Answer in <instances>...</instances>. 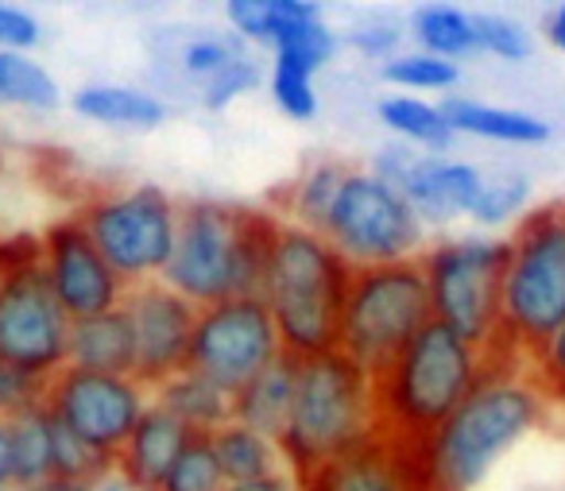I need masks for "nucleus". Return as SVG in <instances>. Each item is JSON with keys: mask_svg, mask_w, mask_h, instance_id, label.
<instances>
[{"mask_svg": "<svg viewBox=\"0 0 565 491\" xmlns=\"http://www.w3.org/2000/svg\"><path fill=\"white\" fill-rule=\"evenodd\" d=\"M125 310L136 329V380L143 387H159L171 375L186 372L198 306L186 302L171 282L151 279L128 287Z\"/></svg>", "mask_w": 565, "mask_h": 491, "instance_id": "15", "label": "nucleus"}, {"mask_svg": "<svg viewBox=\"0 0 565 491\" xmlns=\"http://www.w3.org/2000/svg\"><path fill=\"white\" fill-rule=\"evenodd\" d=\"M0 491H17L12 483V457H9V421L0 418Z\"/></svg>", "mask_w": 565, "mask_h": 491, "instance_id": "43", "label": "nucleus"}, {"mask_svg": "<svg viewBox=\"0 0 565 491\" xmlns=\"http://www.w3.org/2000/svg\"><path fill=\"white\" fill-rule=\"evenodd\" d=\"M225 488L228 480L221 472L217 457H213L210 437H198L179 457V465L167 472V480L159 483V491H225Z\"/></svg>", "mask_w": 565, "mask_h": 491, "instance_id": "34", "label": "nucleus"}, {"mask_svg": "<svg viewBox=\"0 0 565 491\" xmlns=\"http://www.w3.org/2000/svg\"><path fill=\"white\" fill-rule=\"evenodd\" d=\"M225 491H302L299 476L291 468H282L275 476H264V480H244V483H228Z\"/></svg>", "mask_w": 565, "mask_h": 491, "instance_id": "42", "label": "nucleus"}, {"mask_svg": "<svg viewBox=\"0 0 565 491\" xmlns=\"http://www.w3.org/2000/svg\"><path fill=\"white\" fill-rule=\"evenodd\" d=\"M492 360V352L469 344L441 321H430L376 375L384 434L403 445H423L477 391Z\"/></svg>", "mask_w": 565, "mask_h": 491, "instance_id": "4", "label": "nucleus"}, {"mask_svg": "<svg viewBox=\"0 0 565 491\" xmlns=\"http://www.w3.org/2000/svg\"><path fill=\"white\" fill-rule=\"evenodd\" d=\"M89 491H140V488H132V483H128L125 476L113 472L109 480H102V483H97V488H89Z\"/></svg>", "mask_w": 565, "mask_h": 491, "instance_id": "46", "label": "nucleus"}, {"mask_svg": "<svg viewBox=\"0 0 565 491\" xmlns=\"http://www.w3.org/2000/svg\"><path fill=\"white\" fill-rule=\"evenodd\" d=\"M0 167H4V156H0Z\"/></svg>", "mask_w": 565, "mask_h": 491, "instance_id": "47", "label": "nucleus"}, {"mask_svg": "<svg viewBox=\"0 0 565 491\" xmlns=\"http://www.w3.org/2000/svg\"><path fill=\"white\" fill-rule=\"evenodd\" d=\"M282 356L287 352H282L279 329H275L259 295L225 298V302L198 310L190 367L213 380L228 395L248 387L259 372H267Z\"/></svg>", "mask_w": 565, "mask_h": 491, "instance_id": "12", "label": "nucleus"}, {"mask_svg": "<svg viewBox=\"0 0 565 491\" xmlns=\"http://www.w3.org/2000/svg\"><path fill=\"white\" fill-rule=\"evenodd\" d=\"M279 225V213L259 205L190 198L182 202L179 241L163 282H171L198 310L225 298L259 295Z\"/></svg>", "mask_w": 565, "mask_h": 491, "instance_id": "2", "label": "nucleus"}, {"mask_svg": "<svg viewBox=\"0 0 565 491\" xmlns=\"http://www.w3.org/2000/svg\"><path fill=\"white\" fill-rule=\"evenodd\" d=\"M531 179L523 171H495L484 174V186L477 194V205H472L469 217L477 221L480 228H503L511 221L526 217V205H531Z\"/></svg>", "mask_w": 565, "mask_h": 491, "instance_id": "31", "label": "nucleus"}, {"mask_svg": "<svg viewBox=\"0 0 565 491\" xmlns=\"http://www.w3.org/2000/svg\"><path fill=\"white\" fill-rule=\"evenodd\" d=\"M418 264H423L426 287H430L434 321L454 329L477 349L500 356L508 236H446L438 244H426Z\"/></svg>", "mask_w": 565, "mask_h": 491, "instance_id": "7", "label": "nucleus"}, {"mask_svg": "<svg viewBox=\"0 0 565 491\" xmlns=\"http://www.w3.org/2000/svg\"><path fill=\"white\" fill-rule=\"evenodd\" d=\"M66 364L105 375H136V329L125 306L102 318L74 321Z\"/></svg>", "mask_w": 565, "mask_h": 491, "instance_id": "21", "label": "nucleus"}, {"mask_svg": "<svg viewBox=\"0 0 565 491\" xmlns=\"http://www.w3.org/2000/svg\"><path fill=\"white\" fill-rule=\"evenodd\" d=\"M295 387H299V360H275L267 372H259L248 387H241L233 395V421L279 441V434L287 429V418H291Z\"/></svg>", "mask_w": 565, "mask_h": 491, "instance_id": "23", "label": "nucleus"}, {"mask_svg": "<svg viewBox=\"0 0 565 491\" xmlns=\"http://www.w3.org/2000/svg\"><path fill=\"white\" fill-rule=\"evenodd\" d=\"M198 437L182 426L174 414H167L163 406L151 403L148 414L140 418V426L132 429L128 445L117 457V476H125L132 488L140 491H159V483L167 480L182 452L194 445Z\"/></svg>", "mask_w": 565, "mask_h": 491, "instance_id": "19", "label": "nucleus"}, {"mask_svg": "<svg viewBox=\"0 0 565 491\" xmlns=\"http://www.w3.org/2000/svg\"><path fill=\"white\" fill-rule=\"evenodd\" d=\"M71 329L74 321L51 290L43 259L12 267L0 287V360L47 383L66 367Z\"/></svg>", "mask_w": 565, "mask_h": 491, "instance_id": "13", "label": "nucleus"}, {"mask_svg": "<svg viewBox=\"0 0 565 491\" xmlns=\"http://www.w3.org/2000/svg\"><path fill=\"white\" fill-rule=\"evenodd\" d=\"M40 256V236L35 233H12V236H0V287L9 279L12 267L28 264V259Z\"/></svg>", "mask_w": 565, "mask_h": 491, "instance_id": "41", "label": "nucleus"}, {"mask_svg": "<svg viewBox=\"0 0 565 491\" xmlns=\"http://www.w3.org/2000/svg\"><path fill=\"white\" fill-rule=\"evenodd\" d=\"M302 491H423L415 445L380 434L369 445L299 476Z\"/></svg>", "mask_w": 565, "mask_h": 491, "instance_id": "16", "label": "nucleus"}, {"mask_svg": "<svg viewBox=\"0 0 565 491\" xmlns=\"http://www.w3.org/2000/svg\"><path fill=\"white\" fill-rule=\"evenodd\" d=\"M159 74L171 78L182 94L198 102L205 86L225 71L228 63L248 51V43L233 32H213V28H174L159 43Z\"/></svg>", "mask_w": 565, "mask_h": 491, "instance_id": "18", "label": "nucleus"}, {"mask_svg": "<svg viewBox=\"0 0 565 491\" xmlns=\"http://www.w3.org/2000/svg\"><path fill=\"white\" fill-rule=\"evenodd\" d=\"M267 89H271V102L279 105L282 117L291 120H315L318 117V89L315 74L302 71V66L287 63V58H275L271 74H267Z\"/></svg>", "mask_w": 565, "mask_h": 491, "instance_id": "33", "label": "nucleus"}, {"mask_svg": "<svg viewBox=\"0 0 565 491\" xmlns=\"http://www.w3.org/2000/svg\"><path fill=\"white\" fill-rule=\"evenodd\" d=\"M411 35H415L418 51L438 58L477 55V12L461 9V4H418L411 17Z\"/></svg>", "mask_w": 565, "mask_h": 491, "instance_id": "29", "label": "nucleus"}, {"mask_svg": "<svg viewBox=\"0 0 565 491\" xmlns=\"http://www.w3.org/2000/svg\"><path fill=\"white\" fill-rule=\"evenodd\" d=\"M565 325V202L531 210L508 236L500 356L531 360Z\"/></svg>", "mask_w": 565, "mask_h": 491, "instance_id": "6", "label": "nucleus"}, {"mask_svg": "<svg viewBox=\"0 0 565 491\" xmlns=\"http://www.w3.org/2000/svg\"><path fill=\"white\" fill-rule=\"evenodd\" d=\"M434 321L430 287L418 259L353 271L349 302L341 313L338 352L356 367L380 375Z\"/></svg>", "mask_w": 565, "mask_h": 491, "instance_id": "8", "label": "nucleus"}, {"mask_svg": "<svg viewBox=\"0 0 565 491\" xmlns=\"http://www.w3.org/2000/svg\"><path fill=\"white\" fill-rule=\"evenodd\" d=\"M376 117L387 132L399 136V140L411 143V148L426 151V156H446L449 143L457 140L446 113H441V102H426V97H415V94L380 97Z\"/></svg>", "mask_w": 565, "mask_h": 491, "instance_id": "26", "label": "nucleus"}, {"mask_svg": "<svg viewBox=\"0 0 565 491\" xmlns=\"http://www.w3.org/2000/svg\"><path fill=\"white\" fill-rule=\"evenodd\" d=\"M546 406L550 398L523 360L495 356L477 391L415 445L423 491H477L492 468L542 426Z\"/></svg>", "mask_w": 565, "mask_h": 491, "instance_id": "1", "label": "nucleus"}, {"mask_svg": "<svg viewBox=\"0 0 565 491\" xmlns=\"http://www.w3.org/2000/svg\"><path fill=\"white\" fill-rule=\"evenodd\" d=\"M345 43L353 51H361L364 58H380V63H392L403 47V28L392 24L384 17H369L345 35Z\"/></svg>", "mask_w": 565, "mask_h": 491, "instance_id": "38", "label": "nucleus"}, {"mask_svg": "<svg viewBox=\"0 0 565 491\" xmlns=\"http://www.w3.org/2000/svg\"><path fill=\"white\" fill-rule=\"evenodd\" d=\"M9 457L17 488L55 480V418L43 403L9 418Z\"/></svg>", "mask_w": 565, "mask_h": 491, "instance_id": "27", "label": "nucleus"}, {"mask_svg": "<svg viewBox=\"0 0 565 491\" xmlns=\"http://www.w3.org/2000/svg\"><path fill=\"white\" fill-rule=\"evenodd\" d=\"M349 287L353 267L338 256V248L315 228L282 221L267 256L259 298L279 329L287 356L310 360L338 349Z\"/></svg>", "mask_w": 565, "mask_h": 491, "instance_id": "3", "label": "nucleus"}, {"mask_svg": "<svg viewBox=\"0 0 565 491\" xmlns=\"http://www.w3.org/2000/svg\"><path fill=\"white\" fill-rule=\"evenodd\" d=\"M449 128L457 136H477V140L508 143V148H542L550 140V125L526 109H508V105H488L477 97H454L441 102Z\"/></svg>", "mask_w": 565, "mask_h": 491, "instance_id": "20", "label": "nucleus"}, {"mask_svg": "<svg viewBox=\"0 0 565 491\" xmlns=\"http://www.w3.org/2000/svg\"><path fill=\"white\" fill-rule=\"evenodd\" d=\"M151 403L174 414L194 437H213L221 426L233 421V395L221 391L213 380H205L202 372H194V367L151 387Z\"/></svg>", "mask_w": 565, "mask_h": 491, "instance_id": "22", "label": "nucleus"}, {"mask_svg": "<svg viewBox=\"0 0 565 491\" xmlns=\"http://www.w3.org/2000/svg\"><path fill=\"white\" fill-rule=\"evenodd\" d=\"M322 236L353 271L423 259L426 252V225L407 198L372 171H356V167L326 217Z\"/></svg>", "mask_w": 565, "mask_h": 491, "instance_id": "10", "label": "nucleus"}, {"mask_svg": "<svg viewBox=\"0 0 565 491\" xmlns=\"http://www.w3.org/2000/svg\"><path fill=\"white\" fill-rule=\"evenodd\" d=\"M477 51L503 63H523L531 58L534 43L531 32L519 24L515 17H503V12H477Z\"/></svg>", "mask_w": 565, "mask_h": 491, "instance_id": "35", "label": "nucleus"}, {"mask_svg": "<svg viewBox=\"0 0 565 491\" xmlns=\"http://www.w3.org/2000/svg\"><path fill=\"white\" fill-rule=\"evenodd\" d=\"M179 213L182 202H174L163 186L143 182V186L89 194V202H82L78 210V221L94 236L113 271L128 287H136V282L163 279L179 241Z\"/></svg>", "mask_w": 565, "mask_h": 491, "instance_id": "9", "label": "nucleus"}, {"mask_svg": "<svg viewBox=\"0 0 565 491\" xmlns=\"http://www.w3.org/2000/svg\"><path fill=\"white\" fill-rule=\"evenodd\" d=\"M546 40L554 43V47L565 55V4H557V9L550 12V20H546Z\"/></svg>", "mask_w": 565, "mask_h": 491, "instance_id": "44", "label": "nucleus"}, {"mask_svg": "<svg viewBox=\"0 0 565 491\" xmlns=\"http://www.w3.org/2000/svg\"><path fill=\"white\" fill-rule=\"evenodd\" d=\"M349 174H353V167L341 163V159H318V163L302 167L299 179L282 190L279 221L322 233L326 217H330L333 202H338V194H341V186H345Z\"/></svg>", "mask_w": 565, "mask_h": 491, "instance_id": "25", "label": "nucleus"}, {"mask_svg": "<svg viewBox=\"0 0 565 491\" xmlns=\"http://www.w3.org/2000/svg\"><path fill=\"white\" fill-rule=\"evenodd\" d=\"M526 372H531V380L539 383L550 403L565 406V325L526 360Z\"/></svg>", "mask_w": 565, "mask_h": 491, "instance_id": "37", "label": "nucleus"}, {"mask_svg": "<svg viewBox=\"0 0 565 491\" xmlns=\"http://www.w3.org/2000/svg\"><path fill=\"white\" fill-rule=\"evenodd\" d=\"M43 391H47V383L43 380L20 372V367H12L9 360H0V418L4 421L17 418V414L28 410V406L43 403Z\"/></svg>", "mask_w": 565, "mask_h": 491, "instance_id": "39", "label": "nucleus"}, {"mask_svg": "<svg viewBox=\"0 0 565 491\" xmlns=\"http://www.w3.org/2000/svg\"><path fill=\"white\" fill-rule=\"evenodd\" d=\"M40 259H43V271H47L51 290L63 302V310L71 313V321L102 318V313L125 306L128 282L109 267V259L102 256V248L86 233L78 213L51 221L43 228Z\"/></svg>", "mask_w": 565, "mask_h": 491, "instance_id": "14", "label": "nucleus"}, {"mask_svg": "<svg viewBox=\"0 0 565 491\" xmlns=\"http://www.w3.org/2000/svg\"><path fill=\"white\" fill-rule=\"evenodd\" d=\"M17 491H89L82 488V483H71V480H43V483H32V488H17Z\"/></svg>", "mask_w": 565, "mask_h": 491, "instance_id": "45", "label": "nucleus"}, {"mask_svg": "<svg viewBox=\"0 0 565 491\" xmlns=\"http://www.w3.org/2000/svg\"><path fill=\"white\" fill-rule=\"evenodd\" d=\"M480 186H484V171H477L472 163L418 151L411 171L403 174L399 194L407 198L423 225H454L457 217L472 213Z\"/></svg>", "mask_w": 565, "mask_h": 491, "instance_id": "17", "label": "nucleus"}, {"mask_svg": "<svg viewBox=\"0 0 565 491\" xmlns=\"http://www.w3.org/2000/svg\"><path fill=\"white\" fill-rule=\"evenodd\" d=\"M259 82H264V66H259L256 58L244 51L236 63H228L225 71H221L217 78H213L210 86L198 94V105H202L205 113H225L228 105H236L244 94L259 89Z\"/></svg>", "mask_w": 565, "mask_h": 491, "instance_id": "36", "label": "nucleus"}, {"mask_svg": "<svg viewBox=\"0 0 565 491\" xmlns=\"http://www.w3.org/2000/svg\"><path fill=\"white\" fill-rule=\"evenodd\" d=\"M384 82L399 86L403 94H449L461 82V66L449 58L426 55V51H399L392 63H384Z\"/></svg>", "mask_w": 565, "mask_h": 491, "instance_id": "32", "label": "nucleus"}, {"mask_svg": "<svg viewBox=\"0 0 565 491\" xmlns=\"http://www.w3.org/2000/svg\"><path fill=\"white\" fill-rule=\"evenodd\" d=\"M43 406L66 434L117 460L132 429L148 414L151 387H143L136 375H105L66 364L47 380Z\"/></svg>", "mask_w": 565, "mask_h": 491, "instance_id": "11", "label": "nucleus"}, {"mask_svg": "<svg viewBox=\"0 0 565 491\" xmlns=\"http://www.w3.org/2000/svg\"><path fill=\"white\" fill-rule=\"evenodd\" d=\"M384 434L376 403V375L356 367L345 352L299 360V387L287 429L279 434L282 460L307 476Z\"/></svg>", "mask_w": 565, "mask_h": 491, "instance_id": "5", "label": "nucleus"}, {"mask_svg": "<svg viewBox=\"0 0 565 491\" xmlns=\"http://www.w3.org/2000/svg\"><path fill=\"white\" fill-rule=\"evenodd\" d=\"M43 28L40 17L20 4L0 0V51H20V55H32V47H40Z\"/></svg>", "mask_w": 565, "mask_h": 491, "instance_id": "40", "label": "nucleus"}, {"mask_svg": "<svg viewBox=\"0 0 565 491\" xmlns=\"http://www.w3.org/2000/svg\"><path fill=\"white\" fill-rule=\"evenodd\" d=\"M210 449L217 457L221 472H225L228 483H244V480H264V476H275L287 468L282 460V449L275 437L259 434V429H248L241 421H228L217 434L210 437Z\"/></svg>", "mask_w": 565, "mask_h": 491, "instance_id": "28", "label": "nucleus"}, {"mask_svg": "<svg viewBox=\"0 0 565 491\" xmlns=\"http://www.w3.org/2000/svg\"><path fill=\"white\" fill-rule=\"evenodd\" d=\"M58 105V82L43 63L20 51H0V109L51 113Z\"/></svg>", "mask_w": 565, "mask_h": 491, "instance_id": "30", "label": "nucleus"}, {"mask_svg": "<svg viewBox=\"0 0 565 491\" xmlns=\"http://www.w3.org/2000/svg\"><path fill=\"white\" fill-rule=\"evenodd\" d=\"M74 113L82 120H94L105 128H132V132H151L167 120V102L151 89L140 86H82L74 94Z\"/></svg>", "mask_w": 565, "mask_h": 491, "instance_id": "24", "label": "nucleus"}]
</instances>
